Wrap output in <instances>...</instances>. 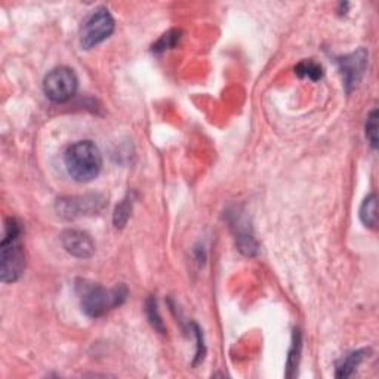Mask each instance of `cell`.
Here are the masks:
<instances>
[{
	"label": "cell",
	"mask_w": 379,
	"mask_h": 379,
	"mask_svg": "<svg viewBox=\"0 0 379 379\" xmlns=\"http://www.w3.org/2000/svg\"><path fill=\"white\" fill-rule=\"evenodd\" d=\"M64 163L69 175L78 183L95 180L103 168V157L99 148L90 140L78 141L70 145L64 155Z\"/></svg>",
	"instance_id": "cell-1"
},
{
	"label": "cell",
	"mask_w": 379,
	"mask_h": 379,
	"mask_svg": "<svg viewBox=\"0 0 379 379\" xmlns=\"http://www.w3.org/2000/svg\"><path fill=\"white\" fill-rule=\"evenodd\" d=\"M25 257L21 243V227L17 220H9L0 245V277L3 283H14L22 276Z\"/></svg>",
	"instance_id": "cell-2"
},
{
	"label": "cell",
	"mask_w": 379,
	"mask_h": 379,
	"mask_svg": "<svg viewBox=\"0 0 379 379\" xmlns=\"http://www.w3.org/2000/svg\"><path fill=\"white\" fill-rule=\"evenodd\" d=\"M82 310L92 319H98L110 310L120 307L128 298V289L117 286L106 289L99 285H79Z\"/></svg>",
	"instance_id": "cell-3"
},
{
	"label": "cell",
	"mask_w": 379,
	"mask_h": 379,
	"mask_svg": "<svg viewBox=\"0 0 379 379\" xmlns=\"http://www.w3.org/2000/svg\"><path fill=\"white\" fill-rule=\"evenodd\" d=\"M78 76L69 67L50 70L43 80L45 95L54 103H66L78 91Z\"/></svg>",
	"instance_id": "cell-4"
},
{
	"label": "cell",
	"mask_w": 379,
	"mask_h": 379,
	"mask_svg": "<svg viewBox=\"0 0 379 379\" xmlns=\"http://www.w3.org/2000/svg\"><path fill=\"white\" fill-rule=\"evenodd\" d=\"M115 31V20L106 8L96 9L82 27L80 43L85 49H92L111 36Z\"/></svg>",
	"instance_id": "cell-5"
},
{
	"label": "cell",
	"mask_w": 379,
	"mask_h": 379,
	"mask_svg": "<svg viewBox=\"0 0 379 379\" xmlns=\"http://www.w3.org/2000/svg\"><path fill=\"white\" fill-rule=\"evenodd\" d=\"M368 58H369L368 50L364 48H360L356 52L338 59L339 70L343 73L344 85L348 92H351L360 83L366 67H368Z\"/></svg>",
	"instance_id": "cell-6"
},
{
	"label": "cell",
	"mask_w": 379,
	"mask_h": 379,
	"mask_svg": "<svg viewBox=\"0 0 379 379\" xmlns=\"http://www.w3.org/2000/svg\"><path fill=\"white\" fill-rule=\"evenodd\" d=\"M104 199L101 196H83V197H67L61 199L57 203V209L61 217L67 220H73L82 217V215L94 213L103 209Z\"/></svg>",
	"instance_id": "cell-7"
},
{
	"label": "cell",
	"mask_w": 379,
	"mask_h": 379,
	"mask_svg": "<svg viewBox=\"0 0 379 379\" xmlns=\"http://www.w3.org/2000/svg\"><path fill=\"white\" fill-rule=\"evenodd\" d=\"M61 242L64 249L76 258H91L95 252V245L91 236L80 230H67L62 233Z\"/></svg>",
	"instance_id": "cell-8"
},
{
	"label": "cell",
	"mask_w": 379,
	"mask_h": 379,
	"mask_svg": "<svg viewBox=\"0 0 379 379\" xmlns=\"http://www.w3.org/2000/svg\"><path fill=\"white\" fill-rule=\"evenodd\" d=\"M364 352H366L364 350H359V351H352V352H350V355L344 356L343 360L338 363L336 378H347L352 372H355L357 366L362 363L363 357H364Z\"/></svg>",
	"instance_id": "cell-9"
},
{
	"label": "cell",
	"mask_w": 379,
	"mask_h": 379,
	"mask_svg": "<svg viewBox=\"0 0 379 379\" xmlns=\"http://www.w3.org/2000/svg\"><path fill=\"white\" fill-rule=\"evenodd\" d=\"M360 220L362 222L369 227V229H375L376 227V196L371 194L366 197L363 205L360 208Z\"/></svg>",
	"instance_id": "cell-10"
},
{
	"label": "cell",
	"mask_w": 379,
	"mask_h": 379,
	"mask_svg": "<svg viewBox=\"0 0 379 379\" xmlns=\"http://www.w3.org/2000/svg\"><path fill=\"white\" fill-rule=\"evenodd\" d=\"M295 73L299 76V78H307L310 80H319L323 76V69L320 64L314 61H302L295 67Z\"/></svg>",
	"instance_id": "cell-11"
},
{
	"label": "cell",
	"mask_w": 379,
	"mask_h": 379,
	"mask_svg": "<svg viewBox=\"0 0 379 379\" xmlns=\"http://www.w3.org/2000/svg\"><path fill=\"white\" fill-rule=\"evenodd\" d=\"M131 212H132V200H129V197H126L117 205L115 210V217H113L116 229H123L126 222L131 218Z\"/></svg>",
	"instance_id": "cell-12"
},
{
	"label": "cell",
	"mask_w": 379,
	"mask_h": 379,
	"mask_svg": "<svg viewBox=\"0 0 379 379\" xmlns=\"http://www.w3.org/2000/svg\"><path fill=\"white\" fill-rule=\"evenodd\" d=\"M366 136L371 143L372 148L376 150L378 147V110H373L366 120Z\"/></svg>",
	"instance_id": "cell-13"
},
{
	"label": "cell",
	"mask_w": 379,
	"mask_h": 379,
	"mask_svg": "<svg viewBox=\"0 0 379 379\" xmlns=\"http://www.w3.org/2000/svg\"><path fill=\"white\" fill-rule=\"evenodd\" d=\"M147 315H148L150 323L155 326V329H157L162 334L165 332V326H163V322H162L160 315H159L157 304H156V299L155 298H150L147 301Z\"/></svg>",
	"instance_id": "cell-14"
},
{
	"label": "cell",
	"mask_w": 379,
	"mask_h": 379,
	"mask_svg": "<svg viewBox=\"0 0 379 379\" xmlns=\"http://www.w3.org/2000/svg\"><path fill=\"white\" fill-rule=\"evenodd\" d=\"M299 355H301V334L299 331H295L294 334V344H292V348H290V352H289V357H287V376L290 373V371L295 369L298 366V360H299Z\"/></svg>",
	"instance_id": "cell-15"
},
{
	"label": "cell",
	"mask_w": 379,
	"mask_h": 379,
	"mask_svg": "<svg viewBox=\"0 0 379 379\" xmlns=\"http://www.w3.org/2000/svg\"><path fill=\"white\" fill-rule=\"evenodd\" d=\"M178 41H180V31L172 30V31H169V33L162 36V39L153 46V50H155V52H159V50L169 49V48H172Z\"/></svg>",
	"instance_id": "cell-16"
}]
</instances>
